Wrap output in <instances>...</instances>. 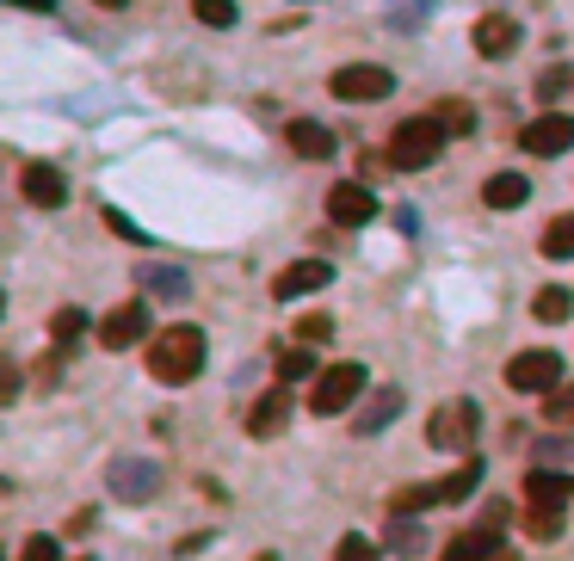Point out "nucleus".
I'll return each instance as SVG.
<instances>
[{
    "instance_id": "22",
    "label": "nucleus",
    "mask_w": 574,
    "mask_h": 561,
    "mask_svg": "<svg viewBox=\"0 0 574 561\" xmlns=\"http://www.w3.org/2000/svg\"><path fill=\"white\" fill-rule=\"evenodd\" d=\"M543 260H574V210L543 229Z\"/></svg>"
},
{
    "instance_id": "38",
    "label": "nucleus",
    "mask_w": 574,
    "mask_h": 561,
    "mask_svg": "<svg viewBox=\"0 0 574 561\" xmlns=\"http://www.w3.org/2000/svg\"><path fill=\"white\" fill-rule=\"evenodd\" d=\"M0 561H7V556H0Z\"/></svg>"
},
{
    "instance_id": "23",
    "label": "nucleus",
    "mask_w": 574,
    "mask_h": 561,
    "mask_svg": "<svg viewBox=\"0 0 574 561\" xmlns=\"http://www.w3.org/2000/svg\"><path fill=\"white\" fill-rule=\"evenodd\" d=\"M433 118L445 124V136H469V130H476V111H469L464 99H445V106H438Z\"/></svg>"
},
{
    "instance_id": "11",
    "label": "nucleus",
    "mask_w": 574,
    "mask_h": 561,
    "mask_svg": "<svg viewBox=\"0 0 574 561\" xmlns=\"http://www.w3.org/2000/svg\"><path fill=\"white\" fill-rule=\"evenodd\" d=\"M334 278V265L327 260H296L279 272V284H272V297L279 302H296V297H310V290H322V284Z\"/></svg>"
},
{
    "instance_id": "27",
    "label": "nucleus",
    "mask_w": 574,
    "mask_h": 561,
    "mask_svg": "<svg viewBox=\"0 0 574 561\" xmlns=\"http://www.w3.org/2000/svg\"><path fill=\"white\" fill-rule=\"evenodd\" d=\"M192 13H198L204 25H217V32H223V25H235V0H192Z\"/></svg>"
},
{
    "instance_id": "5",
    "label": "nucleus",
    "mask_w": 574,
    "mask_h": 561,
    "mask_svg": "<svg viewBox=\"0 0 574 561\" xmlns=\"http://www.w3.org/2000/svg\"><path fill=\"white\" fill-rule=\"evenodd\" d=\"M476 426H481V407L457 395V402L433 407V420H426V438H433L438 451H464L469 438H476Z\"/></svg>"
},
{
    "instance_id": "30",
    "label": "nucleus",
    "mask_w": 574,
    "mask_h": 561,
    "mask_svg": "<svg viewBox=\"0 0 574 561\" xmlns=\"http://www.w3.org/2000/svg\"><path fill=\"white\" fill-rule=\"evenodd\" d=\"M389 549H402V556H414V549H420V525L396 518V525H389Z\"/></svg>"
},
{
    "instance_id": "17",
    "label": "nucleus",
    "mask_w": 574,
    "mask_h": 561,
    "mask_svg": "<svg viewBox=\"0 0 574 561\" xmlns=\"http://www.w3.org/2000/svg\"><path fill=\"white\" fill-rule=\"evenodd\" d=\"M111 487H118L124 499H149V494H155V463H142V457L111 463Z\"/></svg>"
},
{
    "instance_id": "15",
    "label": "nucleus",
    "mask_w": 574,
    "mask_h": 561,
    "mask_svg": "<svg viewBox=\"0 0 574 561\" xmlns=\"http://www.w3.org/2000/svg\"><path fill=\"white\" fill-rule=\"evenodd\" d=\"M284 142H291L303 161H334V130L315 124V118H296V124L284 130Z\"/></svg>"
},
{
    "instance_id": "3",
    "label": "nucleus",
    "mask_w": 574,
    "mask_h": 561,
    "mask_svg": "<svg viewBox=\"0 0 574 561\" xmlns=\"http://www.w3.org/2000/svg\"><path fill=\"white\" fill-rule=\"evenodd\" d=\"M507 383L519 395H556L568 376H562V352H550V345H531V352H519V359L507 364Z\"/></svg>"
},
{
    "instance_id": "31",
    "label": "nucleus",
    "mask_w": 574,
    "mask_h": 561,
    "mask_svg": "<svg viewBox=\"0 0 574 561\" xmlns=\"http://www.w3.org/2000/svg\"><path fill=\"white\" fill-rule=\"evenodd\" d=\"M19 561H63V543H56V537H32Z\"/></svg>"
},
{
    "instance_id": "26",
    "label": "nucleus",
    "mask_w": 574,
    "mask_h": 561,
    "mask_svg": "<svg viewBox=\"0 0 574 561\" xmlns=\"http://www.w3.org/2000/svg\"><path fill=\"white\" fill-rule=\"evenodd\" d=\"M303 376H322V371H315V352H284V359H279V383H303Z\"/></svg>"
},
{
    "instance_id": "37",
    "label": "nucleus",
    "mask_w": 574,
    "mask_h": 561,
    "mask_svg": "<svg viewBox=\"0 0 574 561\" xmlns=\"http://www.w3.org/2000/svg\"><path fill=\"white\" fill-rule=\"evenodd\" d=\"M0 315H7V297H0Z\"/></svg>"
},
{
    "instance_id": "13",
    "label": "nucleus",
    "mask_w": 574,
    "mask_h": 561,
    "mask_svg": "<svg viewBox=\"0 0 574 561\" xmlns=\"http://www.w3.org/2000/svg\"><path fill=\"white\" fill-rule=\"evenodd\" d=\"M284 420H291V389H266L260 402H253V414H248V432L253 438H279L284 432Z\"/></svg>"
},
{
    "instance_id": "21",
    "label": "nucleus",
    "mask_w": 574,
    "mask_h": 561,
    "mask_svg": "<svg viewBox=\"0 0 574 561\" xmlns=\"http://www.w3.org/2000/svg\"><path fill=\"white\" fill-rule=\"evenodd\" d=\"M531 315H538V321H568L574 297L562 290V284H550V290H538V297H531Z\"/></svg>"
},
{
    "instance_id": "34",
    "label": "nucleus",
    "mask_w": 574,
    "mask_h": 561,
    "mask_svg": "<svg viewBox=\"0 0 574 561\" xmlns=\"http://www.w3.org/2000/svg\"><path fill=\"white\" fill-rule=\"evenodd\" d=\"M7 7H25V13H56V0H7Z\"/></svg>"
},
{
    "instance_id": "20",
    "label": "nucleus",
    "mask_w": 574,
    "mask_h": 561,
    "mask_svg": "<svg viewBox=\"0 0 574 561\" xmlns=\"http://www.w3.org/2000/svg\"><path fill=\"white\" fill-rule=\"evenodd\" d=\"M476 482H481V463H476V457H469V463L457 469V475H445V482H433V506H451V499H464V494H469V487H476Z\"/></svg>"
},
{
    "instance_id": "33",
    "label": "nucleus",
    "mask_w": 574,
    "mask_h": 561,
    "mask_svg": "<svg viewBox=\"0 0 574 561\" xmlns=\"http://www.w3.org/2000/svg\"><path fill=\"white\" fill-rule=\"evenodd\" d=\"M562 87H568V75H562V68H550V75H543V80H538V94H543V99H556V94H562Z\"/></svg>"
},
{
    "instance_id": "8",
    "label": "nucleus",
    "mask_w": 574,
    "mask_h": 561,
    "mask_svg": "<svg viewBox=\"0 0 574 561\" xmlns=\"http://www.w3.org/2000/svg\"><path fill=\"white\" fill-rule=\"evenodd\" d=\"M142 333H149V302H118V309L99 321V345H106V352H130Z\"/></svg>"
},
{
    "instance_id": "36",
    "label": "nucleus",
    "mask_w": 574,
    "mask_h": 561,
    "mask_svg": "<svg viewBox=\"0 0 574 561\" xmlns=\"http://www.w3.org/2000/svg\"><path fill=\"white\" fill-rule=\"evenodd\" d=\"M495 561H519V556H507V549H500V556H495Z\"/></svg>"
},
{
    "instance_id": "1",
    "label": "nucleus",
    "mask_w": 574,
    "mask_h": 561,
    "mask_svg": "<svg viewBox=\"0 0 574 561\" xmlns=\"http://www.w3.org/2000/svg\"><path fill=\"white\" fill-rule=\"evenodd\" d=\"M204 371V333L198 328H167L149 340V376L155 383H192V376Z\"/></svg>"
},
{
    "instance_id": "10",
    "label": "nucleus",
    "mask_w": 574,
    "mask_h": 561,
    "mask_svg": "<svg viewBox=\"0 0 574 561\" xmlns=\"http://www.w3.org/2000/svg\"><path fill=\"white\" fill-rule=\"evenodd\" d=\"M19 191H25L37 210H63L68 204V179H63V167H50V161H32V167L19 173Z\"/></svg>"
},
{
    "instance_id": "14",
    "label": "nucleus",
    "mask_w": 574,
    "mask_h": 561,
    "mask_svg": "<svg viewBox=\"0 0 574 561\" xmlns=\"http://www.w3.org/2000/svg\"><path fill=\"white\" fill-rule=\"evenodd\" d=\"M526 506L531 513H562V506H568V482H562L556 469H531L526 475Z\"/></svg>"
},
{
    "instance_id": "24",
    "label": "nucleus",
    "mask_w": 574,
    "mask_h": 561,
    "mask_svg": "<svg viewBox=\"0 0 574 561\" xmlns=\"http://www.w3.org/2000/svg\"><path fill=\"white\" fill-rule=\"evenodd\" d=\"M543 420H550V426H562V432L574 426V383H562L556 395H543Z\"/></svg>"
},
{
    "instance_id": "29",
    "label": "nucleus",
    "mask_w": 574,
    "mask_h": 561,
    "mask_svg": "<svg viewBox=\"0 0 574 561\" xmlns=\"http://www.w3.org/2000/svg\"><path fill=\"white\" fill-rule=\"evenodd\" d=\"M296 340H303V345L334 340V321H327V315H303V321H296Z\"/></svg>"
},
{
    "instance_id": "6",
    "label": "nucleus",
    "mask_w": 574,
    "mask_h": 561,
    "mask_svg": "<svg viewBox=\"0 0 574 561\" xmlns=\"http://www.w3.org/2000/svg\"><path fill=\"white\" fill-rule=\"evenodd\" d=\"M334 99H353V106H365V99H389L396 94V75L377 63H353V68H334Z\"/></svg>"
},
{
    "instance_id": "35",
    "label": "nucleus",
    "mask_w": 574,
    "mask_h": 561,
    "mask_svg": "<svg viewBox=\"0 0 574 561\" xmlns=\"http://www.w3.org/2000/svg\"><path fill=\"white\" fill-rule=\"evenodd\" d=\"M99 7H130V0H99Z\"/></svg>"
},
{
    "instance_id": "9",
    "label": "nucleus",
    "mask_w": 574,
    "mask_h": 561,
    "mask_svg": "<svg viewBox=\"0 0 574 561\" xmlns=\"http://www.w3.org/2000/svg\"><path fill=\"white\" fill-rule=\"evenodd\" d=\"M526 155H562V148H574V118L568 111H543V118H531L526 124Z\"/></svg>"
},
{
    "instance_id": "16",
    "label": "nucleus",
    "mask_w": 574,
    "mask_h": 561,
    "mask_svg": "<svg viewBox=\"0 0 574 561\" xmlns=\"http://www.w3.org/2000/svg\"><path fill=\"white\" fill-rule=\"evenodd\" d=\"M500 556V530L481 525V530H464V537H451V549L438 561H495Z\"/></svg>"
},
{
    "instance_id": "25",
    "label": "nucleus",
    "mask_w": 574,
    "mask_h": 561,
    "mask_svg": "<svg viewBox=\"0 0 574 561\" xmlns=\"http://www.w3.org/2000/svg\"><path fill=\"white\" fill-rule=\"evenodd\" d=\"M80 333H87V315H80V309H63L56 321H50V340H56V345H75Z\"/></svg>"
},
{
    "instance_id": "32",
    "label": "nucleus",
    "mask_w": 574,
    "mask_h": 561,
    "mask_svg": "<svg viewBox=\"0 0 574 561\" xmlns=\"http://www.w3.org/2000/svg\"><path fill=\"white\" fill-rule=\"evenodd\" d=\"M19 383H25V376H19V364H13V359H0V407L19 402Z\"/></svg>"
},
{
    "instance_id": "28",
    "label": "nucleus",
    "mask_w": 574,
    "mask_h": 561,
    "mask_svg": "<svg viewBox=\"0 0 574 561\" xmlns=\"http://www.w3.org/2000/svg\"><path fill=\"white\" fill-rule=\"evenodd\" d=\"M334 561H383V549H377L371 537H340V549H334Z\"/></svg>"
},
{
    "instance_id": "7",
    "label": "nucleus",
    "mask_w": 574,
    "mask_h": 561,
    "mask_svg": "<svg viewBox=\"0 0 574 561\" xmlns=\"http://www.w3.org/2000/svg\"><path fill=\"white\" fill-rule=\"evenodd\" d=\"M371 217H377V198H371L365 179H346V186L327 191V222H334V229H365Z\"/></svg>"
},
{
    "instance_id": "2",
    "label": "nucleus",
    "mask_w": 574,
    "mask_h": 561,
    "mask_svg": "<svg viewBox=\"0 0 574 561\" xmlns=\"http://www.w3.org/2000/svg\"><path fill=\"white\" fill-rule=\"evenodd\" d=\"M445 124H438L433 111L426 118H402V124L389 130V167H402V173H420V167H433L438 155H445Z\"/></svg>"
},
{
    "instance_id": "19",
    "label": "nucleus",
    "mask_w": 574,
    "mask_h": 561,
    "mask_svg": "<svg viewBox=\"0 0 574 561\" xmlns=\"http://www.w3.org/2000/svg\"><path fill=\"white\" fill-rule=\"evenodd\" d=\"M402 414V389H377L371 402L358 407V438H371V432H383L389 420Z\"/></svg>"
},
{
    "instance_id": "12",
    "label": "nucleus",
    "mask_w": 574,
    "mask_h": 561,
    "mask_svg": "<svg viewBox=\"0 0 574 561\" xmlns=\"http://www.w3.org/2000/svg\"><path fill=\"white\" fill-rule=\"evenodd\" d=\"M512 44H519V19L512 13H481L476 19V56L500 63V56H512Z\"/></svg>"
},
{
    "instance_id": "4",
    "label": "nucleus",
    "mask_w": 574,
    "mask_h": 561,
    "mask_svg": "<svg viewBox=\"0 0 574 561\" xmlns=\"http://www.w3.org/2000/svg\"><path fill=\"white\" fill-rule=\"evenodd\" d=\"M358 395H365V364H327L310 389V407L315 414H346Z\"/></svg>"
},
{
    "instance_id": "18",
    "label": "nucleus",
    "mask_w": 574,
    "mask_h": 561,
    "mask_svg": "<svg viewBox=\"0 0 574 561\" xmlns=\"http://www.w3.org/2000/svg\"><path fill=\"white\" fill-rule=\"evenodd\" d=\"M526 198H531V179H526V173H495V179L481 186V204H488V210H519Z\"/></svg>"
}]
</instances>
